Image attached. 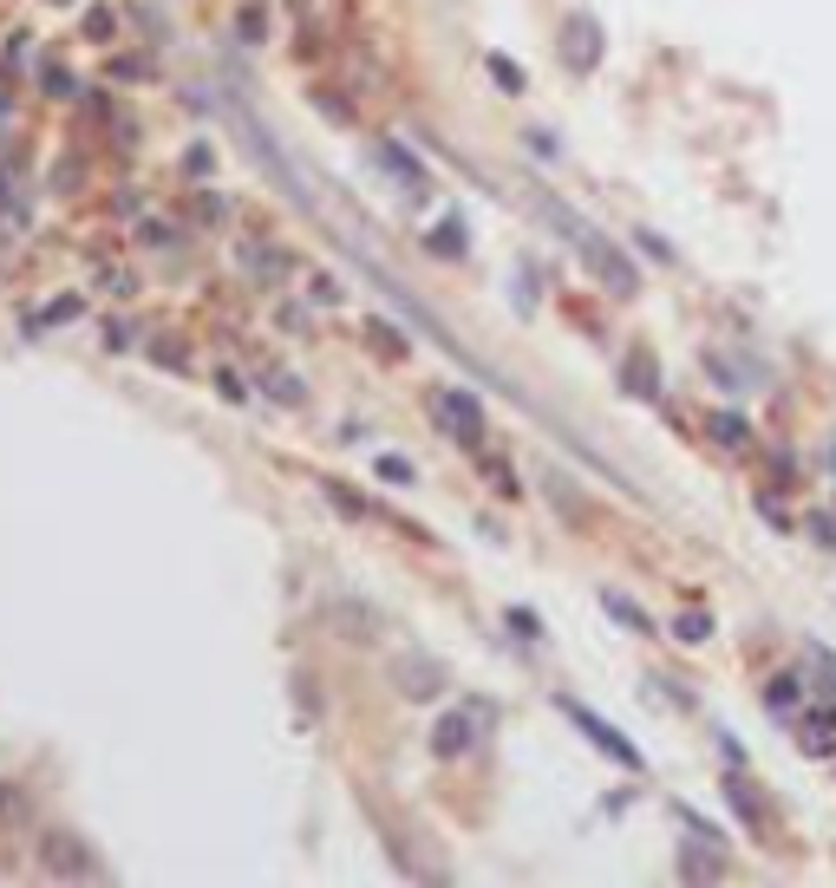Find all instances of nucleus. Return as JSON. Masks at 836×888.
<instances>
[{"instance_id": "ddd939ff", "label": "nucleus", "mask_w": 836, "mask_h": 888, "mask_svg": "<svg viewBox=\"0 0 836 888\" xmlns=\"http://www.w3.org/2000/svg\"><path fill=\"white\" fill-rule=\"evenodd\" d=\"M706 373H713V379H726V392H752V386H759V373H752V366H739V360H726V353H706Z\"/></svg>"}, {"instance_id": "7ed1b4c3", "label": "nucleus", "mask_w": 836, "mask_h": 888, "mask_svg": "<svg viewBox=\"0 0 836 888\" xmlns=\"http://www.w3.org/2000/svg\"><path fill=\"white\" fill-rule=\"evenodd\" d=\"M39 869L46 876H59V883H78V876H98V863H92V850L72 837V830H46L39 837Z\"/></svg>"}, {"instance_id": "f03ea898", "label": "nucleus", "mask_w": 836, "mask_h": 888, "mask_svg": "<svg viewBox=\"0 0 836 888\" xmlns=\"http://www.w3.org/2000/svg\"><path fill=\"white\" fill-rule=\"evenodd\" d=\"M392 686H399V700L432 706V700H445V660H432V654H392Z\"/></svg>"}, {"instance_id": "9d476101", "label": "nucleus", "mask_w": 836, "mask_h": 888, "mask_svg": "<svg viewBox=\"0 0 836 888\" xmlns=\"http://www.w3.org/2000/svg\"><path fill=\"white\" fill-rule=\"evenodd\" d=\"M379 163L399 177V190H405V196H419V190H425V170L412 163V150H405V144H392V137H386V144H379Z\"/></svg>"}, {"instance_id": "423d86ee", "label": "nucleus", "mask_w": 836, "mask_h": 888, "mask_svg": "<svg viewBox=\"0 0 836 888\" xmlns=\"http://www.w3.org/2000/svg\"><path fill=\"white\" fill-rule=\"evenodd\" d=\"M562 65L569 72H595L602 65V20H589V13L562 20Z\"/></svg>"}, {"instance_id": "412c9836", "label": "nucleus", "mask_w": 836, "mask_h": 888, "mask_svg": "<svg viewBox=\"0 0 836 888\" xmlns=\"http://www.w3.org/2000/svg\"><path fill=\"white\" fill-rule=\"evenodd\" d=\"M20 804H26V798H20L13 784H0V824H20Z\"/></svg>"}, {"instance_id": "1a4fd4ad", "label": "nucleus", "mask_w": 836, "mask_h": 888, "mask_svg": "<svg viewBox=\"0 0 836 888\" xmlns=\"http://www.w3.org/2000/svg\"><path fill=\"white\" fill-rule=\"evenodd\" d=\"M817 693H811V673H778L772 686H765V706L778 713V719H791L798 706H811Z\"/></svg>"}, {"instance_id": "f257e3e1", "label": "nucleus", "mask_w": 836, "mask_h": 888, "mask_svg": "<svg viewBox=\"0 0 836 888\" xmlns=\"http://www.w3.org/2000/svg\"><path fill=\"white\" fill-rule=\"evenodd\" d=\"M432 418L464 445V451H477L484 445V405L471 399V392H458V386H445V392H432Z\"/></svg>"}, {"instance_id": "4be33fe9", "label": "nucleus", "mask_w": 836, "mask_h": 888, "mask_svg": "<svg viewBox=\"0 0 836 888\" xmlns=\"http://www.w3.org/2000/svg\"><path fill=\"white\" fill-rule=\"evenodd\" d=\"M268 386H275V399H288V405H294V399H301V379H294V373H275V379H268Z\"/></svg>"}, {"instance_id": "6e6552de", "label": "nucleus", "mask_w": 836, "mask_h": 888, "mask_svg": "<svg viewBox=\"0 0 836 888\" xmlns=\"http://www.w3.org/2000/svg\"><path fill=\"white\" fill-rule=\"evenodd\" d=\"M798 739H804L811 758H836V713L824 706V700H811V713L798 719Z\"/></svg>"}, {"instance_id": "f3484780", "label": "nucleus", "mask_w": 836, "mask_h": 888, "mask_svg": "<svg viewBox=\"0 0 836 888\" xmlns=\"http://www.w3.org/2000/svg\"><path fill=\"white\" fill-rule=\"evenodd\" d=\"M602 608H608V615H615L621 628H641V634H654V621H647V615H641V608H634L628 595H602Z\"/></svg>"}, {"instance_id": "5701e85b", "label": "nucleus", "mask_w": 836, "mask_h": 888, "mask_svg": "<svg viewBox=\"0 0 836 888\" xmlns=\"http://www.w3.org/2000/svg\"><path fill=\"white\" fill-rule=\"evenodd\" d=\"M811 536H817V543H824V549H836V523H831V516H824V510H817V516H811Z\"/></svg>"}, {"instance_id": "9b49d317", "label": "nucleus", "mask_w": 836, "mask_h": 888, "mask_svg": "<svg viewBox=\"0 0 836 888\" xmlns=\"http://www.w3.org/2000/svg\"><path fill=\"white\" fill-rule=\"evenodd\" d=\"M706 438H713L719 451H739V445L752 438V425H746L739 412H713V418H706Z\"/></svg>"}, {"instance_id": "20e7f679", "label": "nucleus", "mask_w": 836, "mask_h": 888, "mask_svg": "<svg viewBox=\"0 0 836 888\" xmlns=\"http://www.w3.org/2000/svg\"><path fill=\"white\" fill-rule=\"evenodd\" d=\"M327 628L347 634V641H360V647H379V641H386L379 608H366L360 595H334V601H327Z\"/></svg>"}, {"instance_id": "dca6fc26", "label": "nucleus", "mask_w": 836, "mask_h": 888, "mask_svg": "<svg viewBox=\"0 0 836 888\" xmlns=\"http://www.w3.org/2000/svg\"><path fill=\"white\" fill-rule=\"evenodd\" d=\"M235 261H242V268H255V275H288V255H275V248H249V242H242V248H235Z\"/></svg>"}, {"instance_id": "f8f14e48", "label": "nucleus", "mask_w": 836, "mask_h": 888, "mask_svg": "<svg viewBox=\"0 0 836 888\" xmlns=\"http://www.w3.org/2000/svg\"><path fill=\"white\" fill-rule=\"evenodd\" d=\"M621 379H628V392H634V399H654V392H661V366H654L647 353H634V360L621 366Z\"/></svg>"}, {"instance_id": "a211bd4d", "label": "nucleus", "mask_w": 836, "mask_h": 888, "mask_svg": "<svg viewBox=\"0 0 836 888\" xmlns=\"http://www.w3.org/2000/svg\"><path fill=\"white\" fill-rule=\"evenodd\" d=\"M432 248H438V255H464V222H458V216H445V222H438V235H432Z\"/></svg>"}, {"instance_id": "0eeeda50", "label": "nucleus", "mask_w": 836, "mask_h": 888, "mask_svg": "<svg viewBox=\"0 0 836 888\" xmlns=\"http://www.w3.org/2000/svg\"><path fill=\"white\" fill-rule=\"evenodd\" d=\"M477 739H484V713H445V719L432 726V752H438V758H464Z\"/></svg>"}, {"instance_id": "39448f33", "label": "nucleus", "mask_w": 836, "mask_h": 888, "mask_svg": "<svg viewBox=\"0 0 836 888\" xmlns=\"http://www.w3.org/2000/svg\"><path fill=\"white\" fill-rule=\"evenodd\" d=\"M562 713H569V726H582V732H589V745H595L602 758H615L621 771H641V752H634L608 719H595V713H589V706H575V700H562Z\"/></svg>"}, {"instance_id": "b1692460", "label": "nucleus", "mask_w": 836, "mask_h": 888, "mask_svg": "<svg viewBox=\"0 0 836 888\" xmlns=\"http://www.w3.org/2000/svg\"><path fill=\"white\" fill-rule=\"evenodd\" d=\"M831 464H836V445H831Z\"/></svg>"}, {"instance_id": "6ab92c4d", "label": "nucleus", "mask_w": 836, "mask_h": 888, "mask_svg": "<svg viewBox=\"0 0 836 888\" xmlns=\"http://www.w3.org/2000/svg\"><path fill=\"white\" fill-rule=\"evenodd\" d=\"M490 72H497V85H504V92H523V72H517V59H497V52H490Z\"/></svg>"}, {"instance_id": "2eb2a0df", "label": "nucleus", "mask_w": 836, "mask_h": 888, "mask_svg": "<svg viewBox=\"0 0 836 888\" xmlns=\"http://www.w3.org/2000/svg\"><path fill=\"white\" fill-rule=\"evenodd\" d=\"M726 798H732V811H739L746 824H765V798H759L746 778H732V784H726Z\"/></svg>"}, {"instance_id": "4468645a", "label": "nucleus", "mask_w": 836, "mask_h": 888, "mask_svg": "<svg viewBox=\"0 0 836 888\" xmlns=\"http://www.w3.org/2000/svg\"><path fill=\"white\" fill-rule=\"evenodd\" d=\"M674 641H687V647H700V641H713V615H700V608H687V615H674Z\"/></svg>"}, {"instance_id": "aec40b11", "label": "nucleus", "mask_w": 836, "mask_h": 888, "mask_svg": "<svg viewBox=\"0 0 836 888\" xmlns=\"http://www.w3.org/2000/svg\"><path fill=\"white\" fill-rule=\"evenodd\" d=\"M379 477H386V484H412V464H405V458H379Z\"/></svg>"}]
</instances>
